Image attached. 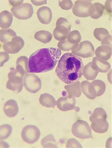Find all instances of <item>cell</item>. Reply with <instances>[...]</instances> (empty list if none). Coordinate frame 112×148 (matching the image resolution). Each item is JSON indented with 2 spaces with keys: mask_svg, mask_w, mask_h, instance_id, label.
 I'll return each instance as SVG.
<instances>
[{
  "mask_svg": "<svg viewBox=\"0 0 112 148\" xmlns=\"http://www.w3.org/2000/svg\"><path fill=\"white\" fill-rule=\"evenodd\" d=\"M83 68V64L79 56L66 53L61 56L58 62L56 73L63 82L70 85L81 79Z\"/></svg>",
  "mask_w": 112,
  "mask_h": 148,
  "instance_id": "6da1fadb",
  "label": "cell"
},
{
  "mask_svg": "<svg viewBox=\"0 0 112 148\" xmlns=\"http://www.w3.org/2000/svg\"><path fill=\"white\" fill-rule=\"evenodd\" d=\"M61 53V50L56 47L43 48L34 52L29 59L30 73H40L53 70Z\"/></svg>",
  "mask_w": 112,
  "mask_h": 148,
  "instance_id": "7a4b0ae2",
  "label": "cell"
},
{
  "mask_svg": "<svg viewBox=\"0 0 112 148\" xmlns=\"http://www.w3.org/2000/svg\"><path fill=\"white\" fill-rule=\"evenodd\" d=\"M72 134L80 139L92 138V129L87 122L83 120L76 121L72 127Z\"/></svg>",
  "mask_w": 112,
  "mask_h": 148,
  "instance_id": "3957f363",
  "label": "cell"
},
{
  "mask_svg": "<svg viewBox=\"0 0 112 148\" xmlns=\"http://www.w3.org/2000/svg\"><path fill=\"white\" fill-rule=\"evenodd\" d=\"M23 82L25 89L32 94L38 92L41 88V79L33 73L26 74L24 78Z\"/></svg>",
  "mask_w": 112,
  "mask_h": 148,
  "instance_id": "277c9868",
  "label": "cell"
},
{
  "mask_svg": "<svg viewBox=\"0 0 112 148\" xmlns=\"http://www.w3.org/2000/svg\"><path fill=\"white\" fill-rule=\"evenodd\" d=\"M39 129L34 125H28L24 127L21 131V138L28 144H34L40 138Z\"/></svg>",
  "mask_w": 112,
  "mask_h": 148,
  "instance_id": "5b68a950",
  "label": "cell"
},
{
  "mask_svg": "<svg viewBox=\"0 0 112 148\" xmlns=\"http://www.w3.org/2000/svg\"><path fill=\"white\" fill-rule=\"evenodd\" d=\"M12 15L16 18L20 20H27L31 18L33 14V8L32 5L25 3L16 7L11 8Z\"/></svg>",
  "mask_w": 112,
  "mask_h": 148,
  "instance_id": "8992f818",
  "label": "cell"
},
{
  "mask_svg": "<svg viewBox=\"0 0 112 148\" xmlns=\"http://www.w3.org/2000/svg\"><path fill=\"white\" fill-rule=\"evenodd\" d=\"M57 108L63 112H67L74 110L78 112L80 111V108L76 106V99L73 96L68 95L60 97L56 101Z\"/></svg>",
  "mask_w": 112,
  "mask_h": 148,
  "instance_id": "52a82bcc",
  "label": "cell"
},
{
  "mask_svg": "<svg viewBox=\"0 0 112 148\" xmlns=\"http://www.w3.org/2000/svg\"><path fill=\"white\" fill-rule=\"evenodd\" d=\"M94 47L92 43L89 41H84L80 43L78 47L72 51V54L83 58L92 57L94 56Z\"/></svg>",
  "mask_w": 112,
  "mask_h": 148,
  "instance_id": "ba28073f",
  "label": "cell"
},
{
  "mask_svg": "<svg viewBox=\"0 0 112 148\" xmlns=\"http://www.w3.org/2000/svg\"><path fill=\"white\" fill-rule=\"evenodd\" d=\"M91 1L79 0L76 1L72 8L73 14L78 17L86 18L89 16V11L92 6Z\"/></svg>",
  "mask_w": 112,
  "mask_h": 148,
  "instance_id": "9c48e42d",
  "label": "cell"
},
{
  "mask_svg": "<svg viewBox=\"0 0 112 148\" xmlns=\"http://www.w3.org/2000/svg\"><path fill=\"white\" fill-rule=\"evenodd\" d=\"M24 41L21 37H15L11 41L3 43V49L8 53H19L24 47Z\"/></svg>",
  "mask_w": 112,
  "mask_h": 148,
  "instance_id": "30bf717a",
  "label": "cell"
},
{
  "mask_svg": "<svg viewBox=\"0 0 112 148\" xmlns=\"http://www.w3.org/2000/svg\"><path fill=\"white\" fill-rule=\"evenodd\" d=\"M92 67L94 70L98 72L107 73L110 70L111 65L107 61L103 60L97 57H94L92 60Z\"/></svg>",
  "mask_w": 112,
  "mask_h": 148,
  "instance_id": "8fae6325",
  "label": "cell"
},
{
  "mask_svg": "<svg viewBox=\"0 0 112 148\" xmlns=\"http://www.w3.org/2000/svg\"><path fill=\"white\" fill-rule=\"evenodd\" d=\"M109 128V123L105 119L98 118L92 122L91 129L99 134L105 133Z\"/></svg>",
  "mask_w": 112,
  "mask_h": 148,
  "instance_id": "7c38bea8",
  "label": "cell"
},
{
  "mask_svg": "<svg viewBox=\"0 0 112 148\" xmlns=\"http://www.w3.org/2000/svg\"><path fill=\"white\" fill-rule=\"evenodd\" d=\"M3 111L5 115L9 118L16 116L19 112V106L14 100L7 101L3 106Z\"/></svg>",
  "mask_w": 112,
  "mask_h": 148,
  "instance_id": "4fadbf2b",
  "label": "cell"
},
{
  "mask_svg": "<svg viewBox=\"0 0 112 148\" xmlns=\"http://www.w3.org/2000/svg\"><path fill=\"white\" fill-rule=\"evenodd\" d=\"M38 18L41 23L48 24L52 19V12L51 9L47 6H43L39 8L37 11Z\"/></svg>",
  "mask_w": 112,
  "mask_h": 148,
  "instance_id": "5bb4252c",
  "label": "cell"
},
{
  "mask_svg": "<svg viewBox=\"0 0 112 148\" xmlns=\"http://www.w3.org/2000/svg\"><path fill=\"white\" fill-rule=\"evenodd\" d=\"M71 29L62 25H57L53 31V36L57 41H63L67 38Z\"/></svg>",
  "mask_w": 112,
  "mask_h": 148,
  "instance_id": "9a60e30c",
  "label": "cell"
},
{
  "mask_svg": "<svg viewBox=\"0 0 112 148\" xmlns=\"http://www.w3.org/2000/svg\"><path fill=\"white\" fill-rule=\"evenodd\" d=\"M80 87L82 92L88 98L91 100L95 99L96 97V91L92 83L88 81H84L80 84Z\"/></svg>",
  "mask_w": 112,
  "mask_h": 148,
  "instance_id": "2e32d148",
  "label": "cell"
},
{
  "mask_svg": "<svg viewBox=\"0 0 112 148\" xmlns=\"http://www.w3.org/2000/svg\"><path fill=\"white\" fill-rule=\"evenodd\" d=\"M95 53L97 58L107 61L109 60L112 56V47L105 45H102L99 46L96 49Z\"/></svg>",
  "mask_w": 112,
  "mask_h": 148,
  "instance_id": "e0dca14e",
  "label": "cell"
},
{
  "mask_svg": "<svg viewBox=\"0 0 112 148\" xmlns=\"http://www.w3.org/2000/svg\"><path fill=\"white\" fill-rule=\"evenodd\" d=\"M16 69L23 75L29 73V59L25 56L19 57L16 61Z\"/></svg>",
  "mask_w": 112,
  "mask_h": 148,
  "instance_id": "ac0fdd59",
  "label": "cell"
},
{
  "mask_svg": "<svg viewBox=\"0 0 112 148\" xmlns=\"http://www.w3.org/2000/svg\"><path fill=\"white\" fill-rule=\"evenodd\" d=\"M13 21V15L8 11H3L0 14V27L2 29L9 28Z\"/></svg>",
  "mask_w": 112,
  "mask_h": 148,
  "instance_id": "d6986e66",
  "label": "cell"
},
{
  "mask_svg": "<svg viewBox=\"0 0 112 148\" xmlns=\"http://www.w3.org/2000/svg\"><path fill=\"white\" fill-rule=\"evenodd\" d=\"M104 11V6L102 4L100 3H94L92 4V6L89 9V16L92 19H98L102 15Z\"/></svg>",
  "mask_w": 112,
  "mask_h": 148,
  "instance_id": "ffe728a7",
  "label": "cell"
},
{
  "mask_svg": "<svg viewBox=\"0 0 112 148\" xmlns=\"http://www.w3.org/2000/svg\"><path fill=\"white\" fill-rule=\"evenodd\" d=\"M80 84L81 83L79 81H77L70 85L65 86L64 88L66 90L68 95L77 97H80V96L81 95Z\"/></svg>",
  "mask_w": 112,
  "mask_h": 148,
  "instance_id": "44dd1931",
  "label": "cell"
},
{
  "mask_svg": "<svg viewBox=\"0 0 112 148\" xmlns=\"http://www.w3.org/2000/svg\"><path fill=\"white\" fill-rule=\"evenodd\" d=\"M39 103L41 105L47 108H54L56 106V101L54 97L49 94L44 93L40 96Z\"/></svg>",
  "mask_w": 112,
  "mask_h": 148,
  "instance_id": "7402d4cb",
  "label": "cell"
},
{
  "mask_svg": "<svg viewBox=\"0 0 112 148\" xmlns=\"http://www.w3.org/2000/svg\"><path fill=\"white\" fill-rule=\"evenodd\" d=\"M92 62H90L83 68L82 75L88 80H94L99 73L98 71L92 68Z\"/></svg>",
  "mask_w": 112,
  "mask_h": 148,
  "instance_id": "603a6c76",
  "label": "cell"
},
{
  "mask_svg": "<svg viewBox=\"0 0 112 148\" xmlns=\"http://www.w3.org/2000/svg\"><path fill=\"white\" fill-rule=\"evenodd\" d=\"M15 37H17L16 32L11 29H1L0 31V40L2 43L10 42Z\"/></svg>",
  "mask_w": 112,
  "mask_h": 148,
  "instance_id": "cb8c5ba5",
  "label": "cell"
},
{
  "mask_svg": "<svg viewBox=\"0 0 112 148\" xmlns=\"http://www.w3.org/2000/svg\"><path fill=\"white\" fill-rule=\"evenodd\" d=\"M34 38L43 43H47L51 42L52 39V34L47 31H39L35 33Z\"/></svg>",
  "mask_w": 112,
  "mask_h": 148,
  "instance_id": "d4e9b609",
  "label": "cell"
},
{
  "mask_svg": "<svg viewBox=\"0 0 112 148\" xmlns=\"http://www.w3.org/2000/svg\"><path fill=\"white\" fill-rule=\"evenodd\" d=\"M24 75L19 72L16 69L12 71L8 74V78L10 82L12 84H21L23 83Z\"/></svg>",
  "mask_w": 112,
  "mask_h": 148,
  "instance_id": "484cf974",
  "label": "cell"
},
{
  "mask_svg": "<svg viewBox=\"0 0 112 148\" xmlns=\"http://www.w3.org/2000/svg\"><path fill=\"white\" fill-rule=\"evenodd\" d=\"M41 144L44 148H57V143L53 135L50 134L43 138L41 141Z\"/></svg>",
  "mask_w": 112,
  "mask_h": 148,
  "instance_id": "4316f807",
  "label": "cell"
},
{
  "mask_svg": "<svg viewBox=\"0 0 112 148\" xmlns=\"http://www.w3.org/2000/svg\"><path fill=\"white\" fill-rule=\"evenodd\" d=\"M79 46V43L73 44L68 41L66 39L63 41H60L58 43V47L60 50L64 51H69L76 49Z\"/></svg>",
  "mask_w": 112,
  "mask_h": 148,
  "instance_id": "83f0119b",
  "label": "cell"
},
{
  "mask_svg": "<svg viewBox=\"0 0 112 148\" xmlns=\"http://www.w3.org/2000/svg\"><path fill=\"white\" fill-rule=\"evenodd\" d=\"M92 84L95 89L96 96H100L104 94L106 90V86L103 81L97 79L94 80Z\"/></svg>",
  "mask_w": 112,
  "mask_h": 148,
  "instance_id": "f1b7e54d",
  "label": "cell"
},
{
  "mask_svg": "<svg viewBox=\"0 0 112 148\" xmlns=\"http://www.w3.org/2000/svg\"><path fill=\"white\" fill-rule=\"evenodd\" d=\"M107 114L105 110L102 108H97L92 113V116H90L89 119L90 122H92L94 120L98 118H103L107 119Z\"/></svg>",
  "mask_w": 112,
  "mask_h": 148,
  "instance_id": "f546056e",
  "label": "cell"
},
{
  "mask_svg": "<svg viewBox=\"0 0 112 148\" xmlns=\"http://www.w3.org/2000/svg\"><path fill=\"white\" fill-rule=\"evenodd\" d=\"M12 127L8 124L1 125L0 127V138L5 140L9 138L12 133Z\"/></svg>",
  "mask_w": 112,
  "mask_h": 148,
  "instance_id": "4dcf8cb0",
  "label": "cell"
},
{
  "mask_svg": "<svg viewBox=\"0 0 112 148\" xmlns=\"http://www.w3.org/2000/svg\"><path fill=\"white\" fill-rule=\"evenodd\" d=\"M67 40H68L69 42L71 43H73V44L79 43L81 41V36L80 32L78 31L75 30L70 32Z\"/></svg>",
  "mask_w": 112,
  "mask_h": 148,
  "instance_id": "1f68e13d",
  "label": "cell"
},
{
  "mask_svg": "<svg viewBox=\"0 0 112 148\" xmlns=\"http://www.w3.org/2000/svg\"><path fill=\"white\" fill-rule=\"evenodd\" d=\"M109 32L105 28H96L94 31V37L99 41L103 40V39L109 35Z\"/></svg>",
  "mask_w": 112,
  "mask_h": 148,
  "instance_id": "d6a6232c",
  "label": "cell"
},
{
  "mask_svg": "<svg viewBox=\"0 0 112 148\" xmlns=\"http://www.w3.org/2000/svg\"><path fill=\"white\" fill-rule=\"evenodd\" d=\"M24 82L21 84H12L9 81L7 82L6 88L12 91L15 94H19L20 92L23 88Z\"/></svg>",
  "mask_w": 112,
  "mask_h": 148,
  "instance_id": "836d02e7",
  "label": "cell"
},
{
  "mask_svg": "<svg viewBox=\"0 0 112 148\" xmlns=\"http://www.w3.org/2000/svg\"><path fill=\"white\" fill-rule=\"evenodd\" d=\"M66 147L67 148H82L81 144L75 138H70L67 141Z\"/></svg>",
  "mask_w": 112,
  "mask_h": 148,
  "instance_id": "e575fe53",
  "label": "cell"
},
{
  "mask_svg": "<svg viewBox=\"0 0 112 148\" xmlns=\"http://www.w3.org/2000/svg\"><path fill=\"white\" fill-rule=\"evenodd\" d=\"M59 5L62 9L69 10L73 8V3L71 0L59 1Z\"/></svg>",
  "mask_w": 112,
  "mask_h": 148,
  "instance_id": "d590c367",
  "label": "cell"
},
{
  "mask_svg": "<svg viewBox=\"0 0 112 148\" xmlns=\"http://www.w3.org/2000/svg\"><path fill=\"white\" fill-rule=\"evenodd\" d=\"M9 60V55L6 52L0 53V66H3L4 64L7 62Z\"/></svg>",
  "mask_w": 112,
  "mask_h": 148,
  "instance_id": "8d00e7d4",
  "label": "cell"
},
{
  "mask_svg": "<svg viewBox=\"0 0 112 148\" xmlns=\"http://www.w3.org/2000/svg\"><path fill=\"white\" fill-rule=\"evenodd\" d=\"M56 25H64L65 27H66L67 28H69V29H71V23L68 21L66 19L64 18H59L57 23H56Z\"/></svg>",
  "mask_w": 112,
  "mask_h": 148,
  "instance_id": "74e56055",
  "label": "cell"
},
{
  "mask_svg": "<svg viewBox=\"0 0 112 148\" xmlns=\"http://www.w3.org/2000/svg\"><path fill=\"white\" fill-rule=\"evenodd\" d=\"M112 36L109 34L106 36L102 41V45H105L112 47Z\"/></svg>",
  "mask_w": 112,
  "mask_h": 148,
  "instance_id": "f35d334b",
  "label": "cell"
},
{
  "mask_svg": "<svg viewBox=\"0 0 112 148\" xmlns=\"http://www.w3.org/2000/svg\"><path fill=\"white\" fill-rule=\"evenodd\" d=\"M104 9H105V10L110 14L112 13V1L111 0H108L106 1Z\"/></svg>",
  "mask_w": 112,
  "mask_h": 148,
  "instance_id": "ab89813d",
  "label": "cell"
},
{
  "mask_svg": "<svg viewBox=\"0 0 112 148\" xmlns=\"http://www.w3.org/2000/svg\"><path fill=\"white\" fill-rule=\"evenodd\" d=\"M24 1L21 0V1H9V2L12 6H13L14 7H16V6H19L20 5H21L22 4H23Z\"/></svg>",
  "mask_w": 112,
  "mask_h": 148,
  "instance_id": "60d3db41",
  "label": "cell"
},
{
  "mask_svg": "<svg viewBox=\"0 0 112 148\" xmlns=\"http://www.w3.org/2000/svg\"><path fill=\"white\" fill-rule=\"evenodd\" d=\"M31 2L32 3L36 5V6H39V5H43V4H46L47 3V1H33V0H31Z\"/></svg>",
  "mask_w": 112,
  "mask_h": 148,
  "instance_id": "b9f144b4",
  "label": "cell"
}]
</instances>
